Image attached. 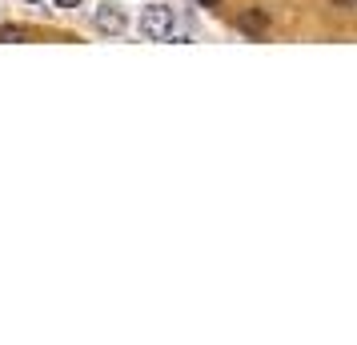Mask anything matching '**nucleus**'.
I'll list each match as a JSON object with an SVG mask.
<instances>
[{
  "label": "nucleus",
  "instance_id": "1",
  "mask_svg": "<svg viewBox=\"0 0 357 345\" xmlns=\"http://www.w3.org/2000/svg\"><path fill=\"white\" fill-rule=\"evenodd\" d=\"M177 29V20H173V8H165V4H149L145 13H141V33L149 40H169Z\"/></svg>",
  "mask_w": 357,
  "mask_h": 345
},
{
  "label": "nucleus",
  "instance_id": "2",
  "mask_svg": "<svg viewBox=\"0 0 357 345\" xmlns=\"http://www.w3.org/2000/svg\"><path fill=\"white\" fill-rule=\"evenodd\" d=\"M93 24H97V33H105V36H121L129 29V17H125L121 4H100L97 13H93Z\"/></svg>",
  "mask_w": 357,
  "mask_h": 345
},
{
  "label": "nucleus",
  "instance_id": "3",
  "mask_svg": "<svg viewBox=\"0 0 357 345\" xmlns=\"http://www.w3.org/2000/svg\"><path fill=\"white\" fill-rule=\"evenodd\" d=\"M237 29H241L245 36H253V40H261V36L269 33V17H265L261 8H245L241 17H237Z\"/></svg>",
  "mask_w": 357,
  "mask_h": 345
},
{
  "label": "nucleus",
  "instance_id": "4",
  "mask_svg": "<svg viewBox=\"0 0 357 345\" xmlns=\"http://www.w3.org/2000/svg\"><path fill=\"white\" fill-rule=\"evenodd\" d=\"M0 40H4V45H20V40H29V29H20V24H4V29H0Z\"/></svg>",
  "mask_w": 357,
  "mask_h": 345
},
{
  "label": "nucleus",
  "instance_id": "5",
  "mask_svg": "<svg viewBox=\"0 0 357 345\" xmlns=\"http://www.w3.org/2000/svg\"><path fill=\"white\" fill-rule=\"evenodd\" d=\"M52 4H61V8H77L81 0H52Z\"/></svg>",
  "mask_w": 357,
  "mask_h": 345
},
{
  "label": "nucleus",
  "instance_id": "6",
  "mask_svg": "<svg viewBox=\"0 0 357 345\" xmlns=\"http://www.w3.org/2000/svg\"><path fill=\"white\" fill-rule=\"evenodd\" d=\"M197 4H201V8H217V4H221V0H197Z\"/></svg>",
  "mask_w": 357,
  "mask_h": 345
},
{
  "label": "nucleus",
  "instance_id": "7",
  "mask_svg": "<svg viewBox=\"0 0 357 345\" xmlns=\"http://www.w3.org/2000/svg\"><path fill=\"white\" fill-rule=\"evenodd\" d=\"M333 4H337V8H354L357 0H333Z\"/></svg>",
  "mask_w": 357,
  "mask_h": 345
},
{
  "label": "nucleus",
  "instance_id": "8",
  "mask_svg": "<svg viewBox=\"0 0 357 345\" xmlns=\"http://www.w3.org/2000/svg\"><path fill=\"white\" fill-rule=\"evenodd\" d=\"M29 4H36V0H29Z\"/></svg>",
  "mask_w": 357,
  "mask_h": 345
}]
</instances>
